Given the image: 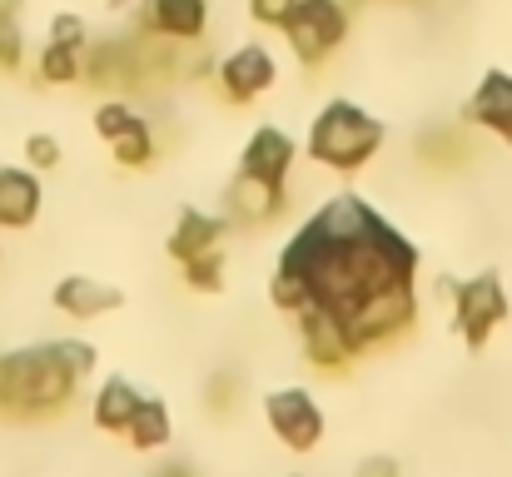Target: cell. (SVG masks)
Instances as JSON below:
<instances>
[{
  "label": "cell",
  "instance_id": "obj_1",
  "mask_svg": "<svg viewBox=\"0 0 512 477\" xmlns=\"http://www.w3.org/2000/svg\"><path fill=\"white\" fill-rule=\"evenodd\" d=\"M413 269L418 249L358 194H339L289 239L274 269V304L284 314L334 309L343 318L358 299L388 284H413Z\"/></svg>",
  "mask_w": 512,
  "mask_h": 477
},
{
  "label": "cell",
  "instance_id": "obj_2",
  "mask_svg": "<svg viewBox=\"0 0 512 477\" xmlns=\"http://www.w3.org/2000/svg\"><path fill=\"white\" fill-rule=\"evenodd\" d=\"M95 348L90 343H40L0 353V418L5 423H40L70 408L75 388L90 378Z\"/></svg>",
  "mask_w": 512,
  "mask_h": 477
},
{
  "label": "cell",
  "instance_id": "obj_3",
  "mask_svg": "<svg viewBox=\"0 0 512 477\" xmlns=\"http://www.w3.org/2000/svg\"><path fill=\"white\" fill-rule=\"evenodd\" d=\"M378 145H383V125L353 100L324 105L314 130H309V155L319 159L324 169H339V174L363 169L368 159L378 155Z\"/></svg>",
  "mask_w": 512,
  "mask_h": 477
},
{
  "label": "cell",
  "instance_id": "obj_4",
  "mask_svg": "<svg viewBox=\"0 0 512 477\" xmlns=\"http://www.w3.org/2000/svg\"><path fill=\"white\" fill-rule=\"evenodd\" d=\"M418 318V299H413V284H388L368 299H358L348 314H343V328H348V343L358 353L368 348H383L393 338H403Z\"/></svg>",
  "mask_w": 512,
  "mask_h": 477
},
{
  "label": "cell",
  "instance_id": "obj_5",
  "mask_svg": "<svg viewBox=\"0 0 512 477\" xmlns=\"http://www.w3.org/2000/svg\"><path fill=\"white\" fill-rule=\"evenodd\" d=\"M279 30L299 65H324L348 40V5L343 0H299Z\"/></svg>",
  "mask_w": 512,
  "mask_h": 477
},
{
  "label": "cell",
  "instance_id": "obj_6",
  "mask_svg": "<svg viewBox=\"0 0 512 477\" xmlns=\"http://www.w3.org/2000/svg\"><path fill=\"white\" fill-rule=\"evenodd\" d=\"M503 318H508V294H503V279H498V274H478V279H468V284L453 289V328H458L473 348H483L488 333H493Z\"/></svg>",
  "mask_w": 512,
  "mask_h": 477
},
{
  "label": "cell",
  "instance_id": "obj_7",
  "mask_svg": "<svg viewBox=\"0 0 512 477\" xmlns=\"http://www.w3.org/2000/svg\"><path fill=\"white\" fill-rule=\"evenodd\" d=\"M264 418H269V428L284 438V448H294V453H314L319 438H324V413H319V403H314L304 388H279V393H269V398H264Z\"/></svg>",
  "mask_w": 512,
  "mask_h": 477
},
{
  "label": "cell",
  "instance_id": "obj_8",
  "mask_svg": "<svg viewBox=\"0 0 512 477\" xmlns=\"http://www.w3.org/2000/svg\"><path fill=\"white\" fill-rule=\"evenodd\" d=\"M95 135L115 150V159H120L125 169H140V164L155 159V130H150V120L135 115L125 100H105V105L95 110Z\"/></svg>",
  "mask_w": 512,
  "mask_h": 477
},
{
  "label": "cell",
  "instance_id": "obj_9",
  "mask_svg": "<svg viewBox=\"0 0 512 477\" xmlns=\"http://www.w3.org/2000/svg\"><path fill=\"white\" fill-rule=\"evenodd\" d=\"M279 80V60L269 55V45H239L234 55L219 60V95L229 105H249L264 90H274Z\"/></svg>",
  "mask_w": 512,
  "mask_h": 477
},
{
  "label": "cell",
  "instance_id": "obj_10",
  "mask_svg": "<svg viewBox=\"0 0 512 477\" xmlns=\"http://www.w3.org/2000/svg\"><path fill=\"white\" fill-rule=\"evenodd\" d=\"M299 333H304V358L324 373H343L358 348L348 343V328L334 309H299Z\"/></svg>",
  "mask_w": 512,
  "mask_h": 477
},
{
  "label": "cell",
  "instance_id": "obj_11",
  "mask_svg": "<svg viewBox=\"0 0 512 477\" xmlns=\"http://www.w3.org/2000/svg\"><path fill=\"white\" fill-rule=\"evenodd\" d=\"M140 30L160 40H179V45H199L209 30V0H145Z\"/></svg>",
  "mask_w": 512,
  "mask_h": 477
},
{
  "label": "cell",
  "instance_id": "obj_12",
  "mask_svg": "<svg viewBox=\"0 0 512 477\" xmlns=\"http://www.w3.org/2000/svg\"><path fill=\"white\" fill-rule=\"evenodd\" d=\"M463 120L478 125V130H488V135H498L503 145H512V75L508 70H488L483 75L478 95L463 105Z\"/></svg>",
  "mask_w": 512,
  "mask_h": 477
},
{
  "label": "cell",
  "instance_id": "obj_13",
  "mask_svg": "<svg viewBox=\"0 0 512 477\" xmlns=\"http://www.w3.org/2000/svg\"><path fill=\"white\" fill-rule=\"evenodd\" d=\"M294 169V140L279 130V125H259L239 155V174H254L264 184H284Z\"/></svg>",
  "mask_w": 512,
  "mask_h": 477
},
{
  "label": "cell",
  "instance_id": "obj_14",
  "mask_svg": "<svg viewBox=\"0 0 512 477\" xmlns=\"http://www.w3.org/2000/svg\"><path fill=\"white\" fill-rule=\"evenodd\" d=\"M40 179L35 169H15L5 164L0 169V229H30L40 219Z\"/></svg>",
  "mask_w": 512,
  "mask_h": 477
},
{
  "label": "cell",
  "instance_id": "obj_15",
  "mask_svg": "<svg viewBox=\"0 0 512 477\" xmlns=\"http://www.w3.org/2000/svg\"><path fill=\"white\" fill-rule=\"evenodd\" d=\"M224 239H229V219L204 214V209H184L179 224H174V234H170V254L179 264H189V259H199V254L224 249Z\"/></svg>",
  "mask_w": 512,
  "mask_h": 477
},
{
  "label": "cell",
  "instance_id": "obj_16",
  "mask_svg": "<svg viewBox=\"0 0 512 477\" xmlns=\"http://www.w3.org/2000/svg\"><path fill=\"white\" fill-rule=\"evenodd\" d=\"M50 299H55L60 314H70V318H100V314H110V309L125 304V294H120L115 284H100V279H85V274L60 279Z\"/></svg>",
  "mask_w": 512,
  "mask_h": 477
},
{
  "label": "cell",
  "instance_id": "obj_17",
  "mask_svg": "<svg viewBox=\"0 0 512 477\" xmlns=\"http://www.w3.org/2000/svg\"><path fill=\"white\" fill-rule=\"evenodd\" d=\"M229 214L239 224H269L284 214V184H264L254 174H239L229 184Z\"/></svg>",
  "mask_w": 512,
  "mask_h": 477
},
{
  "label": "cell",
  "instance_id": "obj_18",
  "mask_svg": "<svg viewBox=\"0 0 512 477\" xmlns=\"http://www.w3.org/2000/svg\"><path fill=\"white\" fill-rule=\"evenodd\" d=\"M145 398H150V393H140L135 383H125V378H110V383H100L90 418H95V428H100V433H125V428L135 423V413L145 408Z\"/></svg>",
  "mask_w": 512,
  "mask_h": 477
},
{
  "label": "cell",
  "instance_id": "obj_19",
  "mask_svg": "<svg viewBox=\"0 0 512 477\" xmlns=\"http://www.w3.org/2000/svg\"><path fill=\"white\" fill-rule=\"evenodd\" d=\"M80 55H85V50H70V45L45 40L40 55H35V75H40V85H80Z\"/></svg>",
  "mask_w": 512,
  "mask_h": 477
},
{
  "label": "cell",
  "instance_id": "obj_20",
  "mask_svg": "<svg viewBox=\"0 0 512 477\" xmlns=\"http://www.w3.org/2000/svg\"><path fill=\"white\" fill-rule=\"evenodd\" d=\"M125 438H130L140 453L165 448V443H170V408H165L160 398H145V408L135 413V423L125 428Z\"/></svg>",
  "mask_w": 512,
  "mask_h": 477
},
{
  "label": "cell",
  "instance_id": "obj_21",
  "mask_svg": "<svg viewBox=\"0 0 512 477\" xmlns=\"http://www.w3.org/2000/svg\"><path fill=\"white\" fill-rule=\"evenodd\" d=\"M184 284L199 289V294H219V289H224V249L189 259V264H184Z\"/></svg>",
  "mask_w": 512,
  "mask_h": 477
},
{
  "label": "cell",
  "instance_id": "obj_22",
  "mask_svg": "<svg viewBox=\"0 0 512 477\" xmlns=\"http://www.w3.org/2000/svg\"><path fill=\"white\" fill-rule=\"evenodd\" d=\"M25 70V30L20 20L0 25V75H20Z\"/></svg>",
  "mask_w": 512,
  "mask_h": 477
},
{
  "label": "cell",
  "instance_id": "obj_23",
  "mask_svg": "<svg viewBox=\"0 0 512 477\" xmlns=\"http://www.w3.org/2000/svg\"><path fill=\"white\" fill-rule=\"evenodd\" d=\"M45 40H55V45H70V50H85V45H90V25H85L80 15L60 10V15L50 20V35H45Z\"/></svg>",
  "mask_w": 512,
  "mask_h": 477
},
{
  "label": "cell",
  "instance_id": "obj_24",
  "mask_svg": "<svg viewBox=\"0 0 512 477\" xmlns=\"http://www.w3.org/2000/svg\"><path fill=\"white\" fill-rule=\"evenodd\" d=\"M294 5H299V0H249V20L264 25V30H279V25L294 15Z\"/></svg>",
  "mask_w": 512,
  "mask_h": 477
},
{
  "label": "cell",
  "instance_id": "obj_25",
  "mask_svg": "<svg viewBox=\"0 0 512 477\" xmlns=\"http://www.w3.org/2000/svg\"><path fill=\"white\" fill-rule=\"evenodd\" d=\"M25 159H30V169H55L65 159V150H60L55 135H30L25 140Z\"/></svg>",
  "mask_w": 512,
  "mask_h": 477
},
{
  "label": "cell",
  "instance_id": "obj_26",
  "mask_svg": "<svg viewBox=\"0 0 512 477\" xmlns=\"http://www.w3.org/2000/svg\"><path fill=\"white\" fill-rule=\"evenodd\" d=\"M20 15H25V0H0V25H10Z\"/></svg>",
  "mask_w": 512,
  "mask_h": 477
},
{
  "label": "cell",
  "instance_id": "obj_27",
  "mask_svg": "<svg viewBox=\"0 0 512 477\" xmlns=\"http://www.w3.org/2000/svg\"><path fill=\"white\" fill-rule=\"evenodd\" d=\"M363 477H398V468L383 463V458H373V463H363Z\"/></svg>",
  "mask_w": 512,
  "mask_h": 477
},
{
  "label": "cell",
  "instance_id": "obj_28",
  "mask_svg": "<svg viewBox=\"0 0 512 477\" xmlns=\"http://www.w3.org/2000/svg\"><path fill=\"white\" fill-rule=\"evenodd\" d=\"M155 477H194V468H184V463H174V468H165V473H155Z\"/></svg>",
  "mask_w": 512,
  "mask_h": 477
},
{
  "label": "cell",
  "instance_id": "obj_29",
  "mask_svg": "<svg viewBox=\"0 0 512 477\" xmlns=\"http://www.w3.org/2000/svg\"><path fill=\"white\" fill-rule=\"evenodd\" d=\"M105 5H110V10H125V5H130V0H105Z\"/></svg>",
  "mask_w": 512,
  "mask_h": 477
}]
</instances>
